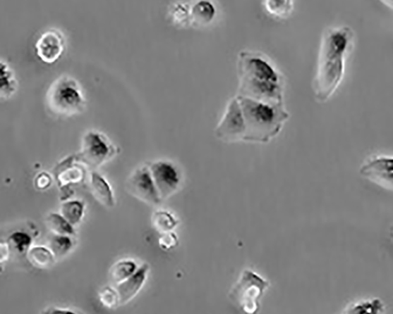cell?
<instances>
[{
    "instance_id": "28",
    "label": "cell",
    "mask_w": 393,
    "mask_h": 314,
    "mask_svg": "<svg viewBox=\"0 0 393 314\" xmlns=\"http://www.w3.org/2000/svg\"><path fill=\"white\" fill-rule=\"evenodd\" d=\"M159 244L163 249H172L177 244V237L171 232L163 234L159 239Z\"/></svg>"
},
{
    "instance_id": "27",
    "label": "cell",
    "mask_w": 393,
    "mask_h": 314,
    "mask_svg": "<svg viewBox=\"0 0 393 314\" xmlns=\"http://www.w3.org/2000/svg\"><path fill=\"white\" fill-rule=\"evenodd\" d=\"M99 299L102 304L109 309H114L120 305L119 296L116 290L106 287L99 293Z\"/></svg>"
},
{
    "instance_id": "17",
    "label": "cell",
    "mask_w": 393,
    "mask_h": 314,
    "mask_svg": "<svg viewBox=\"0 0 393 314\" xmlns=\"http://www.w3.org/2000/svg\"><path fill=\"white\" fill-rule=\"evenodd\" d=\"M28 260L38 269H47L54 263V256L47 247H33L27 253Z\"/></svg>"
},
{
    "instance_id": "31",
    "label": "cell",
    "mask_w": 393,
    "mask_h": 314,
    "mask_svg": "<svg viewBox=\"0 0 393 314\" xmlns=\"http://www.w3.org/2000/svg\"><path fill=\"white\" fill-rule=\"evenodd\" d=\"M385 5L389 6V8L393 10V0H381Z\"/></svg>"
},
{
    "instance_id": "21",
    "label": "cell",
    "mask_w": 393,
    "mask_h": 314,
    "mask_svg": "<svg viewBox=\"0 0 393 314\" xmlns=\"http://www.w3.org/2000/svg\"><path fill=\"white\" fill-rule=\"evenodd\" d=\"M46 223L53 234L67 236L74 234L73 226L61 214L51 213L47 217Z\"/></svg>"
},
{
    "instance_id": "4",
    "label": "cell",
    "mask_w": 393,
    "mask_h": 314,
    "mask_svg": "<svg viewBox=\"0 0 393 314\" xmlns=\"http://www.w3.org/2000/svg\"><path fill=\"white\" fill-rule=\"evenodd\" d=\"M46 104L54 115L71 118L85 111L87 99L77 80L68 75H61L48 89Z\"/></svg>"
},
{
    "instance_id": "25",
    "label": "cell",
    "mask_w": 393,
    "mask_h": 314,
    "mask_svg": "<svg viewBox=\"0 0 393 314\" xmlns=\"http://www.w3.org/2000/svg\"><path fill=\"white\" fill-rule=\"evenodd\" d=\"M152 224L160 234L170 233L177 226L178 222L174 215L165 211H157L153 215Z\"/></svg>"
},
{
    "instance_id": "22",
    "label": "cell",
    "mask_w": 393,
    "mask_h": 314,
    "mask_svg": "<svg viewBox=\"0 0 393 314\" xmlns=\"http://www.w3.org/2000/svg\"><path fill=\"white\" fill-rule=\"evenodd\" d=\"M137 270L136 264L131 260H121L116 263L110 270V280L116 284L125 281Z\"/></svg>"
},
{
    "instance_id": "29",
    "label": "cell",
    "mask_w": 393,
    "mask_h": 314,
    "mask_svg": "<svg viewBox=\"0 0 393 314\" xmlns=\"http://www.w3.org/2000/svg\"><path fill=\"white\" fill-rule=\"evenodd\" d=\"M52 180L49 175L42 172L37 175L35 180V186L38 189H46L52 185Z\"/></svg>"
},
{
    "instance_id": "7",
    "label": "cell",
    "mask_w": 393,
    "mask_h": 314,
    "mask_svg": "<svg viewBox=\"0 0 393 314\" xmlns=\"http://www.w3.org/2000/svg\"><path fill=\"white\" fill-rule=\"evenodd\" d=\"M246 126L243 109L237 97L227 104L223 118L216 130L217 138L226 143L244 142Z\"/></svg>"
},
{
    "instance_id": "20",
    "label": "cell",
    "mask_w": 393,
    "mask_h": 314,
    "mask_svg": "<svg viewBox=\"0 0 393 314\" xmlns=\"http://www.w3.org/2000/svg\"><path fill=\"white\" fill-rule=\"evenodd\" d=\"M385 310V305L379 299L363 300V301L351 304L344 313H382Z\"/></svg>"
},
{
    "instance_id": "6",
    "label": "cell",
    "mask_w": 393,
    "mask_h": 314,
    "mask_svg": "<svg viewBox=\"0 0 393 314\" xmlns=\"http://www.w3.org/2000/svg\"><path fill=\"white\" fill-rule=\"evenodd\" d=\"M116 154V148L105 134L89 131L82 139L80 151L75 155L81 165L89 168H99Z\"/></svg>"
},
{
    "instance_id": "10",
    "label": "cell",
    "mask_w": 393,
    "mask_h": 314,
    "mask_svg": "<svg viewBox=\"0 0 393 314\" xmlns=\"http://www.w3.org/2000/svg\"><path fill=\"white\" fill-rule=\"evenodd\" d=\"M38 58L46 64L58 61L66 51V39L64 33L57 29H51L41 34L36 43Z\"/></svg>"
},
{
    "instance_id": "12",
    "label": "cell",
    "mask_w": 393,
    "mask_h": 314,
    "mask_svg": "<svg viewBox=\"0 0 393 314\" xmlns=\"http://www.w3.org/2000/svg\"><path fill=\"white\" fill-rule=\"evenodd\" d=\"M75 158V155L68 156L54 168V175L61 189L71 188L74 184L80 183L85 180V170Z\"/></svg>"
},
{
    "instance_id": "9",
    "label": "cell",
    "mask_w": 393,
    "mask_h": 314,
    "mask_svg": "<svg viewBox=\"0 0 393 314\" xmlns=\"http://www.w3.org/2000/svg\"><path fill=\"white\" fill-rule=\"evenodd\" d=\"M126 188L129 194L150 206H157L162 202L151 176L149 165L136 169L129 177Z\"/></svg>"
},
{
    "instance_id": "2",
    "label": "cell",
    "mask_w": 393,
    "mask_h": 314,
    "mask_svg": "<svg viewBox=\"0 0 393 314\" xmlns=\"http://www.w3.org/2000/svg\"><path fill=\"white\" fill-rule=\"evenodd\" d=\"M238 95L284 103V78L277 67L263 54L241 51L238 59Z\"/></svg>"
},
{
    "instance_id": "26",
    "label": "cell",
    "mask_w": 393,
    "mask_h": 314,
    "mask_svg": "<svg viewBox=\"0 0 393 314\" xmlns=\"http://www.w3.org/2000/svg\"><path fill=\"white\" fill-rule=\"evenodd\" d=\"M171 22L174 25L183 27L191 24V9L183 5H177L171 11Z\"/></svg>"
},
{
    "instance_id": "19",
    "label": "cell",
    "mask_w": 393,
    "mask_h": 314,
    "mask_svg": "<svg viewBox=\"0 0 393 314\" xmlns=\"http://www.w3.org/2000/svg\"><path fill=\"white\" fill-rule=\"evenodd\" d=\"M47 247L55 258L66 256L73 247L71 238L67 235L52 234L48 237Z\"/></svg>"
},
{
    "instance_id": "15",
    "label": "cell",
    "mask_w": 393,
    "mask_h": 314,
    "mask_svg": "<svg viewBox=\"0 0 393 314\" xmlns=\"http://www.w3.org/2000/svg\"><path fill=\"white\" fill-rule=\"evenodd\" d=\"M216 15L215 6L210 0H199L191 8V24L198 26L210 25Z\"/></svg>"
},
{
    "instance_id": "13",
    "label": "cell",
    "mask_w": 393,
    "mask_h": 314,
    "mask_svg": "<svg viewBox=\"0 0 393 314\" xmlns=\"http://www.w3.org/2000/svg\"><path fill=\"white\" fill-rule=\"evenodd\" d=\"M149 270V265L143 264L134 274L116 284V290L119 293L120 305L126 304L131 301L141 290Z\"/></svg>"
},
{
    "instance_id": "5",
    "label": "cell",
    "mask_w": 393,
    "mask_h": 314,
    "mask_svg": "<svg viewBox=\"0 0 393 314\" xmlns=\"http://www.w3.org/2000/svg\"><path fill=\"white\" fill-rule=\"evenodd\" d=\"M270 283L257 272L245 270L229 292L231 301L241 311L255 313L260 310V300Z\"/></svg>"
},
{
    "instance_id": "24",
    "label": "cell",
    "mask_w": 393,
    "mask_h": 314,
    "mask_svg": "<svg viewBox=\"0 0 393 314\" xmlns=\"http://www.w3.org/2000/svg\"><path fill=\"white\" fill-rule=\"evenodd\" d=\"M264 6L269 15L284 18L292 12L293 0H264Z\"/></svg>"
},
{
    "instance_id": "11",
    "label": "cell",
    "mask_w": 393,
    "mask_h": 314,
    "mask_svg": "<svg viewBox=\"0 0 393 314\" xmlns=\"http://www.w3.org/2000/svg\"><path fill=\"white\" fill-rule=\"evenodd\" d=\"M360 172L379 187L393 191V156H375L365 163Z\"/></svg>"
},
{
    "instance_id": "8",
    "label": "cell",
    "mask_w": 393,
    "mask_h": 314,
    "mask_svg": "<svg viewBox=\"0 0 393 314\" xmlns=\"http://www.w3.org/2000/svg\"><path fill=\"white\" fill-rule=\"evenodd\" d=\"M155 187L162 201L176 194L182 177L179 169L170 161H158L149 165Z\"/></svg>"
},
{
    "instance_id": "32",
    "label": "cell",
    "mask_w": 393,
    "mask_h": 314,
    "mask_svg": "<svg viewBox=\"0 0 393 314\" xmlns=\"http://www.w3.org/2000/svg\"><path fill=\"white\" fill-rule=\"evenodd\" d=\"M392 238H393V227H392Z\"/></svg>"
},
{
    "instance_id": "16",
    "label": "cell",
    "mask_w": 393,
    "mask_h": 314,
    "mask_svg": "<svg viewBox=\"0 0 393 314\" xmlns=\"http://www.w3.org/2000/svg\"><path fill=\"white\" fill-rule=\"evenodd\" d=\"M0 96L6 100L10 99L18 91V82L15 72L4 60L0 61Z\"/></svg>"
},
{
    "instance_id": "30",
    "label": "cell",
    "mask_w": 393,
    "mask_h": 314,
    "mask_svg": "<svg viewBox=\"0 0 393 314\" xmlns=\"http://www.w3.org/2000/svg\"><path fill=\"white\" fill-rule=\"evenodd\" d=\"M0 258H1V263L8 260L10 256V246L8 242L2 243L1 246H0Z\"/></svg>"
},
{
    "instance_id": "18",
    "label": "cell",
    "mask_w": 393,
    "mask_h": 314,
    "mask_svg": "<svg viewBox=\"0 0 393 314\" xmlns=\"http://www.w3.org/2000/svg\"><path fill=\"white\" fill-rule=\"evenodd\" d=\"M84 213L85 203L80 201H66L60 208V214L73 227L81 221Z\"/></svg>"
},
{
    "instance_id": "1",
    "label": "cell",
    "mask_w": 393,
    "mask_h": 314,
    "mask_svg": "<svg viewBox=\"0 0 393 314\" xmlns=\"http://www.w3.org/2000/svg\"><path fill=\"white\" fill-rule=\"evenodd\" d=\"M353 39V33L348 27L331 29L324 33L313 82L315 96L319 101L329 100L340 86Z\"/></svg>"
},
{
    "instance_id": "3",
    "label": "cell",
    "mask_w": 393,
    "mask_h": 314,
    "mask_svg": "<svg viewBox=\"0 0 393 314\" xmlns=\"http://www.w3.org/2000/svg\"><path fill=\"white\" fill-rule=\"evenodd\" d=\"M236 97L246 122L244 142H270L279 134L289 118L284 103H272L238 94Z\"/></svg>"
},
{
    "instance_id": "14",
    "label": "cell",
    "mask_w": 393,
    "mask_h": 314,
    "mask_svg": "<svg viewBox=\"0 0 393 314\" xmlns=\"http://www.w3.org/2000/svg\"><path fill=\"white\" fill-rule=\"evenodd\" d=\"M91 191L95 200L102 206L110 208L114 206V198L108 182L97 172H93L91 177Z\"/></svg>"
},
{
    "instance_id": "23",
    "label": "cell",
    "mask_w": 393,
    "mask_h": 314,
    "mask_svg": "<svg viewBox=\"0 0 393 314\" xmlns=\"http://www.w3.org/2000/svg\"><path fill=\"white\" fill-rule=\"evenodd\" d=\"M6 242L9 244L11 251L16 252L18 255L24 256L27 255L28 251L30 249L32 238L25 232L17 231L13 232L9 236Z\"/></svg>"
}]
</instances>
